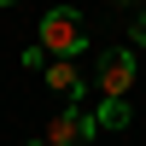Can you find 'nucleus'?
<instances>
[{"label": "nucleus", "instance_id": "obj_1", "mask_svg": "<svg viewBox=\"0 0 146 146\" xmlns=\"http://www.w3.org/2000/svg\"><path fill=\"white\" fill-rule=\"evenodd\" d=\"M41 47H47V58H76L82 47H88V23H82V12L53 6V12L41 18Z\"/></svg>", "mask_w": 146, "mask_h": 146}, {"label": "nucleus", "instance_id": "obj_2", "mask_svg": "<svg viewBox=\"0 0 146 146\" xmlns=\"http://www.w3.org/2000/svg\"><path fill=\"white\" fill-rule=\"evenodd\" d=\"M129 82H135V53L129 47H111V53H100V64H94V88L111 94V100H123Z\"/></svg>", "mask_w": 146, "mask_h": 146}, {"label": "nucleus", "instance_id": "obj_3", "mask_svg": "<svg viewBox=\"0 0 146 146\" xmlns=\"http://www.w3.org/2000/svg\"><path fill=\"white\" fill-rule=\"evenodd\" d=\"M88 135H94V111H76V105H70V111H58L53 123H47V146H88Z\"/></svg>", "mask_w": 146, "mask_h": 146}, {"label": "nucleus", "instance_id": "obj_4", "mask_svg": "<svg viewBox=\"0 0 146 146\" xmlns=\"http://www.w3.org/2000/svg\"><path fill=\"white\" fill-rule=\"evenodd\" d=\"M41 76H47V88H53V94H64V100H76V94L88 88V76L76 70V58H47V70H41Z\"/></svg>", "mask_w": 146, "mask_h": 146}, {"label": "nucleus", "instance_id": "obj_5", "mask_svg": "<svg viewBox=\"0 0 146 146\" xmlns=\"http://www.w3.org/2000/svg\"><path fill=\"white\" fill-rule=\"evenodd\" d=\"M129 105L123 100H111V94H100V105H94V129H129Z\"/></svg>", "mask_w": 146, "mask_h": 146}, {"label": "nucleus", "instance_id": "obj_6", "mask_svg": "<svg viewBox=\"0 0 146 146\" xmlns=\"http://www.w3.org/2000/svg\"><path fill=\"white\" fill-rule=\"evenodd\" d=\"M135 41L146 47V12H140V18H135Z\"/></svg>", "mask_w": 146, "mask_h": 146}, {"label": "nucleus", "instance_id": "obj_7", "mask_svg": "<svg viewBox=\"0 0 146 146\" xmlns=\"http://www.w3.org/2000/svg\"><path fill=\"white\" fill-rule=\"evenodd\" d=\"M0 6H18V0H0Z\"/></svg>", "mask_w": 146, "mask_h": 146}, {"label": "nucleus", "instance_id": "obj_8", "mask_svg": "<svg viewBox=\"0 0 146 146\" xmlns=\"http://www.w3.org/2000/svg\"><path fill=\"white\" fill-rule=\"evenodd\" d=\"M29 146H47V140H29Z\"/></svg>", "mask_w": 146, "mask_h": 146}]
</instances>
